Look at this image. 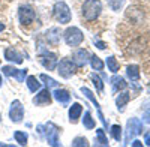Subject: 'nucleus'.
Masks as SVG:
<instances>
[{
  "mask_svg": "<svg viewBox=\"0 0 150 147\" xmlns=\"http://www.w3.org/2000/svg\"><path fill=\"white\" fill-rule=\"evenodd\" d=\"M41 80L45 83V86H47L48 89H50V87H57V86H59V83H57L54 78H51V77L45 75V74H42V75H41Z\"/></svg>",
  "mask_w": 150,
  "mask_h": 147,
  "instance_id": "obj_26",
  "label": "nucleus"
},
{
  "mask_svg": "<svg viewBox=\"0 0 150 147\" xmlns=\"http://www.w3.org/2000/svg\"><path fill=\"white\" fill-rule=\"evenodd\" d=\"M60 29L57 27H51V29H48L47 33H45V38L50 44H53V45H57L60 42Z\"/></svg>",
  "mask_w": 150,
  "mask_h": 147,
  "instance_id": "obj_14",
  "label": "nucleus"
},
{
  "mask_svg": "<svg viewBox=\"0 0 150 147\" xmlns=\"http://www.w3.org/2000/svg\"><path fill=\"white\" fill-rule=\"evenodd\" d=\"M81 114H83V105L78 104V102L72 104L71 108H69V120H71V123H77Z\"/></svg>",
  "mask_w": 150,
  "mask_h": 147,
  "instance_id": "obj_12",
  "label": "nucleus"
},
{
  "mask_svg": "<svg viewBox=\"0 0 150 147\" xmlns=\"http://www.w3.org/2000/svg\"><path fill=\"white\" fill-rule=\"evenodd\" d=\"M129 101H131V93H129V92H122V93L117 96V99H116V105H117V108H119V111H123L125 105H126Z\"/></svg>",
  "mask_w": 150,
  "mask_h": 147,
  "instance_id": "obj_17",
  "label": "nucleus"
},
{
  "mask_svg": "<svg viewBox=\"0 0 150 147\" xmlns=\"http://www.w3.org/2000/svg\"><path fill=\"white\" fill-rule=\"evenodd\" d=\"M90 78H92V81H93V84H95V87L98 89V92H104V83H102L101 77L96 75V74H92Z\"/></svg>",
  "mask_w": 150,
  "mask_h": 147,
  "instance_id": "obj_25",
  "label": "nucleus"
},
{
  "mask_svg": "<svg viewBox=\"0 0 150 147\" xmlns=\"http://www.w3.org/2000/svg\"><path fill=\"white\" fill-rule=\"evenodd\" d=\"M81 92L86 95V98H87V99H90V101L93 102V105L96 107V110H99V102L96 101V98L93 96V93H92L89 89H87V87H81Z\"/></svg>",
  "mask_w": 150,
  "mask_h": 147,
  "instance_id": "obj_27",
  "label": "nucleus"
},
{
  "mask_svg": "<svg viewBox=\"0 0 150 147\" xmlns=\"http://www.w3.org/2000/svg\"><path fill=\"white\" fill-rule=\"evenodd\" d=\"M14 138H15V141L20 146H26L27 144V140H29V135H27L26 132H23V131H17L14 134Z\"/></svg>",
  "mask_w": 150,
  "mask_h": 147,
  "instance_id": "obj_20",
  "label": "nucleus"
},
{
  "mask_svg": "<svg viewBox=\"0 0 150 147\" xmlns=\"http://www.w3.org/2000/svg\"><path fill=\"white\" fill-rule=\"evenodd\" d=\"M90 65L95 71H102L104 69V62L98 56H90Z\"/></svg>",
  "mask_w": 150,
  "mask_h": 147,
  "instance_id": "obj_22",
  "label": "nucleus"
},
{
  "mask_svg": "<svg viewBox=\"0 0 150 147\" xmlns=\"http://www.w3.org/2000/svg\"><path fill=\"white\" fill-rule=\"evenodd\" d=\"M132 146H135V147H143V143L138 141V140H135V141L132 143Z\"/></svg>",
  "mask_w": 150,
  "mask_h": 147,
  "instance_id": "obj_34",
  "label": "nucleus"
},
{
  "mask_svg": "<svg viewBox=\"0 0 150 147\" xmlns=\"http://www.w3.org/2000/svg\"><path fill=\"white\" fill-rule=\"evenodd\" d=\"M5 59L12 62V63H17V65L23 63V56L17 50H14V48H6L5 50Z\"/></svg>",
  "mask_w": 150,
  "mask_h": 147,
  "instance_id": "obj_13",
  "label": "nucleus"
},
{
  "mask_svg": "<svg viewBox=\"0 0 150 147\" xmlns=\"http://www.w3.org/2000/svg\"><path fill=\"white\" fill-rule=\"evenodd\" d=\"M83 125H84V128H87V129H93V128H95V120L92 119V114H90L89 111H86V113H84Z\"/></svg>",
  "mask_w": 150,
  "mask_h": 147,
  "instance_id": "obj_23",
  "label": "nucleus"
},
{
  "mask_svg": "<svg viewBox=\"0 0 150 147\" xmlns=\"http://www.w3.org/2000/svg\"><path fill=\"white\" fill-rule=\"evenodd\" d=\"M38 129L45 134L47 141H48L50 146H54V147L60 146V141H59V132H60V129L53 123V122H48V123H45V126H44L45 131H42V126H38Z\"/></svg>",
  "mask_w": 150,
  "mask_h": 147,
  "instance_id": "obj_3",
  "label": "nucleus"
},
{
  "mask_svg": "<svg viewBox=\"0 0 150 147\" xmlns=\"http://www.w3.org/2000/svg\"><path fill=\"white\" fill-rule=\"evenodd\" d=\"M107 66H108V71H110V72L117 74V71H119V63H117V60H116L114 56L107 57Z\"/></svg>",
  "mask_w": 150,
  "mask_h": 147,
  "instance_id": "obj_19",
  "label": "nucleus"
},
{
  "mask_svg": "<svg viewBox=\"0 0 150 147\" xmlns=\"http://www.w3.org/2000/svg\"><path fill=\"white\" fill-rule=\"evenodd\" d=\"M144 144H146V146H150V134H147V135H146V140H144Z\"/></svg>",
  "mask_w": 150,
  "mask_h": 147,
  "instance_id": "obj_36",
  "label": "nucleus"
},
{
  "mask_svg": "<svg viewBox=\"0 0 150 147\" xmlns=\"http://www.w3.org/2000/svg\"><path fill=\"white\" fill-rule=\"evenodd\" d=\"M72 146L74 147H87V146H89V143H87V140L83 138V137H77V138L72 141Z\"/></svg>",
  "mask_w": 150,
  "mask_h": 147,
  "instance_id": "obj_30",
  "label": "nucleus"
},
{
  "mask_svg": "<svg viewBox=\"0 0 150 147\" xmlns=\"http://www.w3.org/2000/svg\"><path fill=\"white\" fill-rule=\"evenodd\" d=\"M53 96H54V99H56V101H59L60 104H68V102H69V99H71L69 92H68V90H65V89H56V90H54V93H53Z\"/></svg>",
  "mask_w": 150,
  "mask_h": 147,
  "instance_id": "obj_16",
  "label": "nucleus"
},
{
  "mask_svg": "<svg viewBox=\"0 0 150 147\" xmlns=\"http://www.w3.org/2000/svg\"><path fill=\"white\" fill-rule=\"evenodd\" d=\"M24 117V108L21 105L20 101H14L11 104V108H9V119L14 122V123H20Z\"/></svg>",
  "mask_w": 150,
  "mask_h": 147,
  "instance_id": "obj_7",
  "label": "nucleus"
},
{
  "mask_svg": "<svg viewBox=\"0 0 150 147\" xmlns=\"http://www.w3.org/2000/svg\"><path fill=\"white\" fill-rule=\"evenodd\" d=\"M111 135L116 141H120L122 140V128L119 125H112L111 126Z\"/></svg>",
  "mask_w": 150,
  "mask_h": 147,
  "instance_id": "obj_29",
  "label": "nucleus"
},
{
  "mask_svg": "<svg viewBox=\"0 0 150 147\" xmlns=\"http://www.w3.org/2000/svg\"><path fill=\"white\" fill-rule=\"evenodd\" d=\"M53 15L60 24H68L71 21V11L65 2H57L53 8Z\"/></svg>",
  "mask_w": 150,
  "mask_h": 147,
  "instance_id": "obj_4",
  "label": "nucleus"
},
{
  "mask_svg": "<svg viewBox=\"0 0 150 147\" xmlns=\"http://www.w3.org/2000/svg\"><path fill=\"white\" fill-rule=\"evenodd\" d=\"M96 143L101 146H108V138L105 137L102 129H96Z\"/></svg>",
  "mask_w": 150,
  "mask_h": 147,
  "instance_id": "obj_24",
  "label": "nucleus"
},
{
  "mask_svg": "<svg viewBox=\"0 0 150 147\" xmlns=\"http://www.w3.org/2000/svg\"><path fill=\"white\" fill-rule=\"evenodd\" d=\"M143 132V125H141V122L138 120V119H135V117H132V119H129L128 120V125H126V143L125 144H128L134 137H137V135H140V134Z\"/></svg>",
  "mask_w": 150,
  "mask_h": 147,
  "instance_id": "obj_5",
  "label": "nucleus"
},
{
  "mask_svg": "<svg viewBox=\"0 0 150 147\" xmlns=\"http://www.w3.org/2000/svg\"><path fill=\"white\" fill-rule=\"evenodd\" d=\"M72 62L75 63V66H86L87 63L90 62V56H89V53H87V50H84V48H80V50L75 51Z\"/></svg>",
  "mask_w": 150,
  "mask_h": 147,
  "instance_id": "obj_10",
  "label": "nucleus"
},
{
  "mask_svg": "<svg viewBox=\"0 0 150 147\" xmlns=\"http://www.w3.org/2000/svg\"><path fill=\"white\" fill-rule=\"evenodd\" d=\"M2 30H5V24L0 23V32H2Z\"/></svg>",
  "mask_w": 150,
  "mask_h": 147,
  "instance_id": "obj_37",
  "label": "nucleus"
},
{
  "mask_svg": "<svg viewBox=\"0 0 150 147\" xmlns=\"http://www.w3.org/2000/svg\"><path fill=\"white\" fill-rule=\"evenodd\" d=\"M101 11H102V3L99 0H86L83 5V9H81V14H83L84 20L95 21L101 15Z\"/></svg>",
  "mask_w": 150,
  "mask_h": 147,
  "instance_id": "obj_1",
  "label": "nucleus"
},
{
  "mask_svg": "<svg viewBox=\"0 0 150 147\" xmlns=\"http://www.w3.org/2000/svg\"><path fill=\"white\" fill-rule=\"evenodd\" d=\"M126 81H125V78L123 77H120V75H114L111 78V87H112V92H120V90H123V89H126Z\"/></svg>",
  "mask_w": 150,
  "mask_h": 147,
  "instance_id": "obj_15",
  "label": "nucleus"
},
{
  "mask_svg": "<svg viewBox=\"0 0 150 147\" xmlns=\"http://www.w3.org/2000/svg\"><path fill=\"white\" fill-rule=\"evenodd\" d=\"M26 77H27V69H18L17 75H15L17 81H18V83H23V81H24V78H26Z\"/></svg>",
  "mask_w": 150,
  "mask_h": 147,
  "instance_id": "obj_32",
  "label": "nucleus"
},
{
  "mask_svg": "<svg viewBox=\"0 0 150 147\" xmlns=\"http://www.w3.org/2000/svg\"><path fill=\"white\" fill-rule=\"evenodd\" d=\"M51 101H53L51 99V93H50L48 87L44 89V90H41L39 93L33 98V104L35 105H50V104H51Z\"/></svg>",
  "mask_w": 150,
  "mask_h": 147,
  "instance_id": "obj_11",
  "label": "nucleus"
},
{
  "mask_svg": "<svg viewBox=\"0 0 150 147\" xmlns=\"http://www.w3.org/2000/svg\"><path fill=\"white\" fill-rule=\"evenodd\" d=\"M2 71H3L5 75H8V77H15L17 72H18V69H15L14 66H3Z\"/></svg>",
  "mask_w": 150,
  "mask_h": 147,
  "instance_id": "obj_31",
  "label": "nucleus"
},
{
  "mask_svg": "<svg viewBox=\"0 0 150 147\" xmlns=\"http://www.w3.org/2000/svg\"><path fill=\"white\" fill-rule=\"evenodd\" d=\"M0 86H2V75H0Z\"/></svg>",
  "mask_w": 150,
  "mask_h": 147,
  "instance_id": "obj_38",
  "label": "nucleus"
},
{
  "mask_svg": "<svg viewBox=\"0 0 150 147\" xmlns=\"http://www.w3.org/2000/svg\"><path fill=\"white\" fill-rule=\"evenodd\" d=\"M63 39L69 47H78L84 41V35L78 27H68L63 33Z\"/></svg>",
  "mask_w": 150,
  "mask_h": 147,
  "instance_id": "obj_2",
  "label": "nucleus"
},
{
  "mask_svg": "<svg viewBox=\"0 0 150 147\" xmlns=\"http://www.w3.org/2000/svg\"><path fill=\"white\" fill-rule=\"evenodd\" d=\"M126 0H108V6L112 9V11H120L125 5Z\"/></svg>",
  "mask_w": 150,
  "mask_h": 147,
  "instance_id": "obj_28",
  "label": "nucleus"
},
{
  "mask_svg": "<svg viewBox=\"0 0 150 147\" xmlns=\"http://www.w3.org/2000/svg\"><path fill=\"white\" fill-rule=\"evenodd\" d=\"M18 17H20V21L23 24H32L35 21V18H36V14L30 6H20Z\"/></svg>",
  "mask_w": 150,
  "mask_h": 147,
  "instance_id": "obj_9",
  "label": "nucleus"
},
{
  "mask_svg": "<svg viewBox=\"0 0 150 147\" xmlns=\"http://www.w3.org/2000/svg\"><path fill=\"white\" fill-rule=\"evenodd\" d=\"M27 87L30 92H38L41 89V83L36 80V77H27Z\"/></svg>",
  "mask_w": 150,
  "mask_h": 147,
  "instance_id": "obj_21",
  "label": "nucleus"
},
{
  "mask_svg": "<svg viewBox=\"0 0 150 147\" xmlns=\"http://www.w3.org/2000/svg\"><path fill=\"white\" fill-rule=\"evenodd\" d=\"M96 42V45H98V48H99V50H105V42H102V41H95Z\"/></svg>",
  "mask_w": 150,
  "mask_h": 147,
  "instance_id": "obj_33",
  "label": "nucleus"
},
{
  "mask_svg": "<svg viewBox=\"0 0 150 147\" xmlns=\"http://www.w3.org/2000/svg\"><path fill=\"white\" fill-rule=\"evenodd\" d=\"M144 122H146V123H150V113L144 114Z\"/></svg>",
  "mask_w": 150,
  "mask_h": 147,
  "instance_id": "obj_35",
  "label": "nucleus"
},
{
  "mask_svg": "<svg viewBox=\"0 0 150 147\" xmlns=\"http://www.w3.org/2000/svg\"><path fill=\"white\" fill-rule=\"evenodd\" d=\"M126 75L131 81H138L140 80V68L137 65H129L126 68Z\"/></svg>",
  "mask_w": 150,
  "mask_h": 147,
  "instance_id": "obj_18",
  "label": "nucleus"
},
{
  "mask_svg": "<svg viewBox=\"0 0 150 147\" xmlns=\"http://www.w3.org/2000/svg\"><path fill=\"white\" fill-rule=\"evenodd\" d=\"M39 62H41L42 66H44L45 69H48V71H54V69L57 68V63H59V62H57V56L53 54V53H48V51L39 54Z\"/></svg>",
  "mask_w": 150,
  "mask_h": 147,
  "instance_id": "obj_8",
  "label": "nucleus"
},
{
  "mask_svg": "<svg viewBox=\"0 0 150 147\" xmlns=\"http://www.w3.org/2000/svg\"><path fill=\"white\" fill-rule=\"evenodd\" d=\"M75 68H77L75 63L68 60V59H63V60H60V63H57V72H59V75L63 77V78H69L71 75H74Z\"/></svg>",
  "mask_w": 150,
  "mask_h": 147,
  "instance_id": "obj_6",
  "label": "nucleus"
}]
</instances>
